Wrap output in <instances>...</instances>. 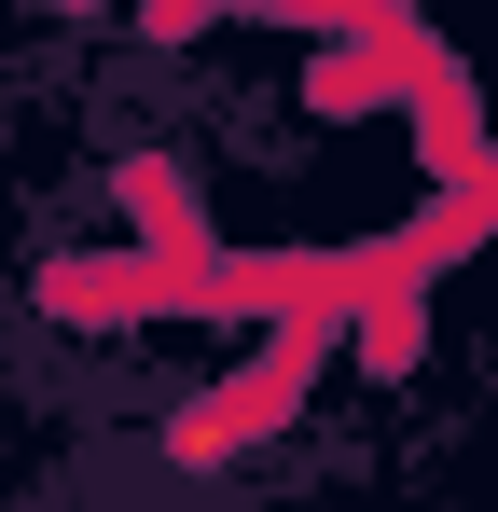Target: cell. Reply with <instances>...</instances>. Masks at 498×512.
<instances>
[{
    "label": "cell",
    "instance_id": "cell-2",
    "mask_svg": "<svg viewBox=\"0 0 498 512\" xmlns=\"http://www.w3.org/2000/svg\"><path fill=\"white\" fill-rule=\"evenodd\" d=\"M360 97H388L374 56H319V111H360Z\"/></svg>",
    "mask_w": 498,
    "mask_h": 512
},
{
    "label": "cell",
    "instance_id": "cell-1",
    "mask_svg": "<svg viewBox=\"0 0 498 512\" xmlns=\"http://www.w3.org/2000/svg\"><path fill=\"white\" fill-rule=\"evenodd\" d=\"M291 374H305V333L277 346L263 374H222V388H194V402H180V416L153 429V457H166V471H222V457H249L263 429L291 416Z\"/></svg>",
    "mask_w": 498,
    "mask_h": 512
}]
</instances>
